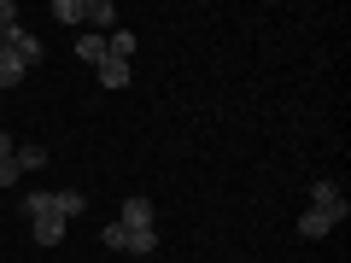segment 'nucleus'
<instances>
[{
  "mask_svg": "<svg viewBox=\"0 0 351 263\" xmlns=\"http://www.w3.org/2000/svg\"><path fill=\"white\" fill-rule=\"evenodd\" d=\"M6 53H12L18 64H36L41 59V41L29 36V29H6Z\"/></svg>",
  "mask_w": 351,
  "mask_h": 263,
  "instance_id": "f257e3e1",
  "label": "nucleus"
},
{
  "mask_svg": "<svg viewBox=\"0 0 351 263\" xmlns=\"http://www.w3.org/2000/svg\"><path fill=\"white\" fill-rule=\"evenodd\" d=\"M334 223H346V216H334V211H316V205H311V211L299 216V234H304V240H322Z\"/></svg>",
  "mask_w": 351,
  "mask_h": 263,
  "instance_id": "f03ea898",
  "label": "nucleus"
},
{
  "mask_svg": "<svg viewBox=\"0 0 351 263\" xmlns=\"http://www.w3.org/2000/svg\"><path fill=\"white\" fill-rule=\"evenodd\" d=\"M82 24H100L106 36H112V29H117V6H112V0H82Z\"/></svg>",
  "mask_w": 351,
  "mask_h": 263,
  "instance_id": "7ed1b4c3",
  "label": "nucleus"
},
{
  "mask_svg": "<svg viewBox=\"0 0 351 263\" xmlns=\"http://www.w3.org/2000/svg\"><path fill=\"white\" fill-rule=\"evenodd\" d=\"M18 216H24V223H36V216H59V205H53V193H24V199H18Z\"/></svg>",
  "mask_w": 351,
  "mask_h": 263,
  "instance_id": "20e7f679",
  "label": "nucleus"
},
{
  "mask_svg": "<svg viewBox=\"0 0 351 263\" xmlns=\"http://www.w3.org/2000/svg\"><path fill=\"white\" fill-rule=\"evenodd\" d=\"M29 240H36V246H59L64 240V216H36V223H29Z\"/></svg>",
  "mask_w": 351,
  "mask_h": 263,
  "instance_id": "39448f33",
  "label": "nucleus"
},
{
  "mask_svg": "<svg viewBox=\"0 0 351 263\" xmlns=\"http://www.w3.org/2000/svg\"><path fill=\"white\" fill-rule=\"evenodd\" d=\"M311 205H316V211H334V216H346V199H339V188L328 181V175L311 188Z\"/></svg>",
  "mask_w": 351,
  "mask_h": 263,
  "instance_id": "423d86ee",
  "label": "nucleus"
},
{
  "mask_svg": "<svg viewBox=\"0 0 351 263\" xmlns=\"http://www.w3.org/2000/svg\"><path fill=\"white\" fill-rule=\"evenodd\" d=\"M123 228H152V205L147 199H123V216H117Z\"/></svg>",
  "mask_w": 351,
  "mask_h": 263,
  "instance_id": "0eeeda50",
  "label": "nucleus"
},
{
  "mask_svg": "<svg viewBox=\"0 0 351 263\" xmlns=\"http://www.w3.org/2000/svg\"><path fill=\"white\" fill-rule=\"evenodd\" d=\"M129 53H135V36H129V29H112V36H106V59H123L129 64Z\"/></svg>",
  "mask_w": 351,
  "mask_h": 263,
  "instance_id": "6e6552de",
  "label": "nucleus"
},
{
  "mask_svg": "<svg viewBox=\"0 0 351 263\" xmlns=\"http://www.w3.org/2000/svg\"><path fill=\"white\" fill-rule=\"evenodd\" d=\"M53 205H59V216H64V223H71V216H82V211H88V199H82V193H76V188L53 193Z\"/></svg>",
  "mask_w": 351,
  "mask_h": 263,
  "instance_id": "1a4fd4ad",
  "label": "nucleus"
},
{
  "mask_svg": "<svg viewBox=\"0 0 351 263\" xmlns=\"http://www.w3.org/2000/svg\"><path fill=\"white\" fill-rule=\"evenodd\" d=\"M100 82L106 88H129V64L123 59H100Z\"/></svg>",
  "mask_w": 351,
  "mask_h": 263,
  "instance_id": "9d476101",
  "label": "nucleus"
},
{
  "mask_svg": "<svg viewBox=\"0 0 351 263\" xmlns=\"http://www.w3.org/2000/svg\"><path fill=\"white\" fill-rule=\"evenodd\" d=\"M24 76H29V64H18L12 53H0V88H18Z\"/></svg>",
  "mask_w": 351,
  "mask_h": 263,
  "instance_id": "9b49d317",
  "label": "nucleus"
},
{
  "mask_svg": "<svg viewBox=\"0 0 351 263\" xmlns=\"http://www.w3.org/2000/svg\"><path fill=\"white\" fill-rule=\"evenodd\" d=\"M100 246H106V251H129V228H123V223H106V228H100Z\"/></svg>",
  "mask_w": 351,
  "mask_h": 263,
  "instance_id": "f8f14e48",
  "label": "nucleus"
},
{
  "mask_svg": "<svg viewBox=\"0 0 351 263\" xmlns=\"http://www.w3.org/2000/svg\"><path fill=\"white\" fill-rule=\"evenodd\" d=\"M152 246H158V234H152V228H129V251H135V258H147Z\"/></svg>",
  "mask_w": 351,
  "mask_h": 263,
  "instance_id": "ddd939ff",
  "label": "nucleus"
},
{
  "mask_svg": "<svg viewBox=\"0 0 351 263\" xmlns=\"http://www.w3.org/2000/svg\"><path fill=\"white\" fill-rule=\"evenodd\" d=\"M76 53H82L88 64H100L106 59V36H82V41H76Z\"/></svg>",
  "mask_w": 351,
  "mask_h": 263,
  "instance_id": "4468645a",
  "label": "nucleus"
},
{
  "mask_svg": "<svg viewBox=\"0 0 351 263\" xmlns=\"http://www.w3.org/2000/svg\"><path fill=\"white\" fill-rule=\"evenodd\" d=\"M53 18L59 24H82V0H53Z\"/></svg>",
  "mask_w": 351,
  "mask_h": 263,
  "instance_id": "2eb2a0df",
  "label": "nucleus"
},
{
  "mask_svg": "<svg viewBox=\"0 0 351 263\" xmlns=\"http://www.w3.org/2000/svg\"><path fill=\"white\" fill-rule=\"evenodd\" d=\"M41 164H47V147H24L18 152V170H41Z\"/></svg>",
  "mask_w": 351,
  "mask_h": 263,
  "instance_id": "dca6fc26",
  "label": "nucleus"
},
{
  "mask_svg": "<svg viewBox=\"0 0 351 263\" xmlns=\"http://www.w3.org/2000/svg\"><path fill=\"white\" fill-rule=\"evenodd\" d=\"M18 181V158H0V188H12Z\"/></svg>",
  "mask_w": 351,
  "mask_h": 263,
  "instance_id": "f3484780",
  "label": "nucleus"
},
{
  "mask_svg": "<svg viewBox=\"0 0 351 263\" xmlns=\"http://www.w3.org/2000/svg\"><path fill=\"white\" fill-rule=\"evenodd\" d=\"M0 158H12V135L6 129H0Z\"/></svg>",
  "mask_w": 351,
  "mask_h": 263,
  "instance_id": "a211bd4d",
  "label": "nucleus"
},
{
  "mask_svg": "<svg viewBox=\"0 0 351 263\" xmlns=\"http://www.w3.org/2000/svg\"><path fill=\"white\" fill-rule=\"evenodd\" d=\"M0 53H6V36H0Z\"/></svg>",
  "mask_w": 351,
  "mask_h": 263,
  "instance_id": "6ab92c4d",
  "label": "nucleus"
}]
</instances>
